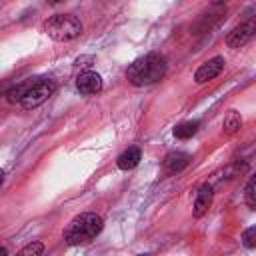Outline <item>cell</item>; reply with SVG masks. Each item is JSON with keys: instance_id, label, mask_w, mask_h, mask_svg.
<instances>
[{"instance_id": "1", "label": "cell", "mask_w": 256, "mask_h": 256, "mask_svg": "<svg viewBox=\"0 0 256 256\" xmlns=\"http://www.w3.org/2000/svg\"><path fill=\"white\" fill-rule=\"evenodd\" d=\"M166 58L158 52H148L140 58H136L128 70H126V78L130 84L134 86H150V84H156L158 80L164 78L166 74Z\"/></svg>"}, {"instance_id": "2", "label": "cell", "mask_w": 256, "mask_h": 256, "mask_svg": "<svg viewBox=\"0 0 256 256\" xmlns=\"http://www.w3.org/2000/svg\"><path fill=\"white\" fill-rule=\"evenodd\" d=\"M104 220L100 214L96 212H82L78 216H74L68 226L64 228V240L70 246H78V244H86L90 240H94L100 232H102Z\"/></svg>"}, {"instance_id": "3", "label": "cell", "mask_w": 256, "mask_h": 256, "mask_svg": "<svg viewBox=\"0 0 256 256\" xmlns=\"http://www.w3.org/2000/svg\"><path fill=\"white\" fill-rule=\"evenodd\" d=\"M44 32L56 42H68L82 34V22L70 14H56L44 22Z\"/></svg>"}, {"instance_id": "4", "label": "cell", "mask_w": 256, "mask_h": 256, "mask_svg": "<svg viewBox=\"0 0 256 256\" xmlns=\"http://www.w3.org/2000/svg\"><path fill=\"white\" fill-rule=\"evenodd\" d=\"M54 92H56V82H52V80H36V82L26 90V94H24L22 100H20V104H22V108H26V110L38 108V106L44 104Z\"/></svg>"}, {"instance_id": "5", "label": "cell", "mask_w": 256, "mask_h": 256, "mask_svg": "<svg viewBox=\"0 0 256 256\" xmlns=\"http://www.w3.org/2000/svg\"><path fill=\"white\" fill-rule=\"evenodd\" d=\"M254 32H256V22H254V18H248L246 22H240V24L234 26V28L228 32V36H226L228 48H240V46H244L246 42L252 40Z\"/></svg>"}, {"instance_id": "6", "label": "cell", "mask_w": 256, "mask_h": 256, "mask_svg": "<svg viewBox=\"0 0 256 256\" xmlns=\"http://www.w3.org/2000/svg\"><path fill=\"white\" fill-rule=\"evenodd\" d=\"M224 64H226V62H224L222 56H214V58L206 60V62L200 64L198 70L194 72V82H196V84H204V82L216 78V76L224 70Z\"/></svg>"}, {"instance_id": "7", "label": "cell", "mask_w": 256, "mask_h": 256, "mask_svg": "<svg viewBox=\"0 0 256 256\" xmlns=\"http://www.w3.org/2000/svg\"><path fill=\"white\" fill-rule=\"evenodd\" d=\"M76 88H78L80 94L92 96V94H96V92L102 90V78H100V74L90 72V70L88 72H82L76 78Z\"/></svg>"}, {"instance_id": "8", "label": "cell", "mask_w": 256, "mask_h": 256, "mask_svg": "<svg viewBox=\"0 0 256 256\" xmlns=\"http://www.w3.org/2000/svg\"><path fill=\"white\" fill-rule=\"evenodd\" d=\"M188 164H190V156H188L186 152H170V154H166V158H164V162H162L166 174L182 172Z\"/></svg>"}, {"instance_id": "9", "label": "cell", "mask_w": 256, "mask_h": 256, "mask_svg": "<svg viewBox=\"0 0 256 256\" xmlns=\"http://www.w3.org/2000/svg\"><path fill=\"white\" fill-rule=\"evenodd\" d=\"M210 204H212V186H210V184H202V186H200V190H198V194H196L192 214H194L196 218L204 216V214H206V210L210 208Z\"/></svg>"}, {"instance_id": "10", "label": "cell", "mask_w": 256, "mask_h": 256, "mask_svg": "<svg viewBox=\"0 0 256 256\" xmlns=\"http://www.w3.org/2000/svg\"><path fill=\"white\" fill-rule=\"evenodd\" d=\"M140 158H142V154H140V148H136V146H130V148H126V150H124V152L118 156L116 164H118V168H120V170H132L134 166H138Z\"/></svg>"}, {"instance_id": "11", "label": "cell", "mask_w": 256, "mask_h": 256, "mask_svg": "<svg viewBox=\"0 0 256 256\" xmlns=\"http://www.w3.org/2000/svg\"><path fill=\"white\" fill-rule=\"evenodd\" d=\"M198 126H200L198 120L180 122V124H176V128H174V136H176L178 140H188V138H192V136L198 132Z\"/></svg>"}, {"instance_id": "12", "label": "cell", "mask_w": 256, "mask_h": 256, "mask_svg": "<svg viewBox=\"0 0 256 256\" xmlns=\"http://www.w3.org/2000/svg\"><path fill=\"white\" fill-rule=\"evenodd\" d=\"M36 80H38V78H28V80H24V82L16 84L14 88L6 90V94H4V96H6V100H8V102H12V104H14V102H20V100H22V96L26 94V90H28Z\"/></svg>"}, {"instance_id": "13", "label": "cell", "mask_w": 256, "mask_h": 256, "mask_svg": "<svg viewBox=\"0 0 256 256\" xmlns=\"http://www.w3.org/2000/svg\"><path fill=\"white\" fill-rule=\"evenodd\" d=\"M240 126H242V116H240V112L230 110V112L224 116V122H222L224 132H226V134H234Z\"/></svg>"}, {"instance_id": "14", "label": "cell", "mask_w": 256, "mask_h": 256, "mask_svg": "<svg viewBox=\"0 0 256 256\" xmlns=\"http://www.w3.org/2000/svg\"><path fill=\"white\" fill-rule=\"evenodd\" d=\"M42 252H44V244H42V242H30V244H26V246L20 250L22 256H38V254H42Z\"/></svg>"}, {"instance_id": "15", "label": "cell", "mask_w": 256, "mask_h": 256, "mask_svg": "<svg viewBox=\"0 0 256 256\" xmlns=\"http://www.w3.org/2000/svg\"><path fill=\"white\" fill-rule=\"evenodd\" d=\"M244 200H246L248 208H254V206H256V200H254V176H250V180H248V184H246Z\"/></svg>"}, {"instance_id": "16", "label": "cell", "mask_w": 256, "mask_h": 256, "mask_svg": "<svg viewBox=\"0 0 256 256\" xmlns=\"http://www.w3.org/2000/svg\"><path fill=\"white\" fill-rule=\"evenodd\" d=\"M242 240H244V246L246 248H254L256 246V226L246 228L244 234H242Z\"/></svg>"}, {"instance_id": "17", "label": "cell", "mask_w": 256, "mask_h": 256, "mask_svg": "<svg viewBox=\"0 0 256 256\" xmlns=\"http://www.w3.org/2000/svg\"><path fill=\"white\" fill-rule=\"evenodd\" d=\"M4 94H6V84L2 82V84H0V96H4Z\"/></svg>"}, {"instance_id": "18", "label": "cell", "mask_w": 256, "mask_h": 256, "mask_svg": "<svg viewBox=\"0 0 256 256\" xmlns=\"http://www.w3.org/2000/svg\"><path fill=\"white\" fill-rule=\"evenodd\" d=\"M2 182H4V170H0V186H2Z\"/></svg>"}, {"instance_id": "19", "label": "cell", "mask_w": 256, "mask_h": 256, "mask_svg": "<svg viewBox=\"0 0 256 256\" xmlns=\"http://www.w3.org/2000/svg\"><path fill=\"white\" fill-rule=\"evenodd\" d=\"M0 254H8V250H6L4 246H0Z\"/></svg>"}, {"instance_id": "20", "label": "cell", "mask_w": 256, "mask_h": 256, "mask_svg": "<svg viewBox=\"0 0 256 256\" xmlns=\"http://www.w3.org/2000/svg\"><path fill=\"white\" fill-rule=\"evenodd\" d=\"M50 4H58V2H62V0H48Z\"/></svg>"}, {"instance_id": "21", "label": "cell", "mask_w": 256, "mask_h": 256, "mask_svg": "<svg viewBox=\"0 0 256 256\" xmlns=\"http://www.w3.org/2000/svg\"><path fill=\"white\" fill-rule=\"evenodd\" d=\"M214 2H226V0H214Z\"/></svg>"}]
</instances>
